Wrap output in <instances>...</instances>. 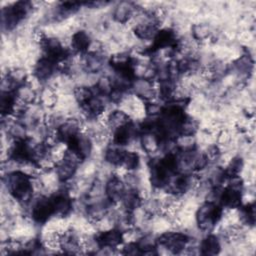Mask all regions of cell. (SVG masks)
I'll use <instances>...</instances> for the list:
<instances>
[{"instance_id": "cell-9", "label": "cell", "mask_w": 256, "mask_h": 256, "mask_svg": "<svg viewBox=\"0 0 256 256\" xmlns=\"http://www.w3.org/2000/svg\"><path fill=\"white\" fill-rule=\"evenodd\" d=\"M134 11H135V6L133 3L121 2L115 7L112 16L116 22L124 24L133 17Z\"/></svg>"}, {"instance_id": "cell-6", "label": "cell", "mask_w": 256, "mask_h": 256, "mask_svg": "<svg viewBox=\"0 0 256 256\" xmlns=\"http://www.w3.org/2000/svg\"><path fill=\"white\" fill-rule=\"evenodd\" d=\"M126 191L127 186L125 181L118 174L109 176L104 184V195L113 205L121 203Z\"/></svg>"}, {"instance_id": "cell-8", "label": "cell", "mask_w": 256, "mask_h": 256, "mask_svg": "<svg viewBox=\"0 0 256 256\" xmlns=\"http://www.w3.org/2000/svg\"><path fill=\"white\" fill-rule=\"evenodd\" d=\"M221 248L222 245L219 236L209 232L201 239L198 250L202 255H216L220 253Z\"/></svg>"}, {"instance_id": "cell-2", "label": "cell", "mask_w": 256, "mask_h": 256, "mask_svg": "<svg viewBox=\"0 0 256 256\" xmlns=\"http://www.w3.org/2000/svg\"><path fill=\"white\" fill-rule=\"evenodd\" d=\"M224 208L214 200H205L195 211V222L198 229L209 233L222 220Z\"/></svg>"}, {"instance_id": "cell-4", "label": "cell", "mask_w": 256, "mask_h": 256, "mask_svg": "<svg viewBox=\"0 0 256 256\" xmlns=\"http://www.w3.org/2000/svg\"><path fill=\"white\" fill-rule=\"evenodd\" d=\"M158 248H164L172 254H180L188 248L191 236L181 231L162 232L155 238Z\"/></svg>"}, {"instance_id": "cell-1", "label": "cell", "mask_w": 256, "mask_h": 256, "mask_svg": "<svg viewBox=\"0 0 256 256\" xmlns=\"http://www.w3.org/2000/svg\"><path fill=\"white\" fill-rule=\"evenodd\" d=\"M3 184L12 200L16 201L22 208L29 207L35 197V179L32 174H29L21 169L8 171L6 176H3Z\"/></svg>"}, {"instance_id": "cell-5", "label": "cell", "mask_w": 256, "mask_h": 256, "mask_svg": "<svg viewBox=\"0 0 256 256\" xmlns=\"http://www.w3.org/2000/svg\"><path fill=\"white\" fill-rule=\"evenodd\" d=\"M93 239L98 249L115 250L124 244L125 231L119 226H113L96 232Z\"/></svg>"}, {"instance_id": "cell-10", "label": "cell", "mask_w": 256, "mask_h": 256, "mask_svg": "<svg viewBox=\"0 0 256 256\" xmlns=\"http://www.w3.org/2000/svg\"><path fill=\"white\" fill-rule=\"evenodd\" d=\"M140 155L136 151H129L125 150L121 167L125 169L127 172H135L140 167Z\"/></svg>"}, {"instance_id": "cell-3", "label": "cell", "mask_w": 256, "mask_h": 256, "mask_svg": "<svg viewBox=\"0 0 256 256\" xmlns=\"http://www.w3.org/2000/svg\"><path fill=\"white\" fill-rule=\"evenodd\" d=\"M33 9V4L29 1L14 2L1 10L2 29L7 31L14 30L24 21Z\"/></svg>"}, {"instance_id": "cell-7", "label": "cell", "mask_w": 256, "mask_h": 256, "mask_svg": "<svg viewBox=\"0 0 256 256\" xmlns=\"http://www.w3.org/2000/svg\"><path fill=\"white\" fill-rule=\"evenodd\" d=\"M93 43L91 35L84 29L77 30L72 33L70 39V49L73 54L84 55L89 52L91 45Z\"/></svg>"}]
</instances>
